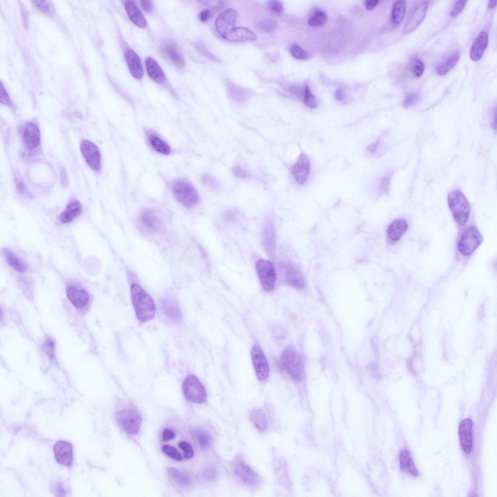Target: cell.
I'll list each match as a JSON object with an SVG mask.
<instances>
[{"label": "cell", "mask_w": 497, "mask_h": 497, "mask_svg": "<svg viewBox=\"0 0 497 497\" xmlns=\"http://www.w3.org/2000/svg\"><path fill=\"white\" fill-rule=\"evenodd\" d=\"M131 294L137 318L143 322L151 320L154 317L156 311L152 297L136 283L131 286Z\"/></svg>", "instance_id": "1"}, {"label": "cell", "mask_w": 497, "mask_h": 497, "mask_svg": "<svg viewBox=\"0 0 497 497\" xmlns=\"http://www.w3.org/2000/svg\"><path fill=\"white\" fill-rule=\"evenodd\" d=\"M173 196L181 204L188 208L196 206L199 201V194L188 181L185 179H178L174 181L171 185Z\"/></svg>", "instance_id": "2"}, {"label": "cell", "mask_w": 497, "mask_h": 497, "mask_svg": "<svg viewBox=\"0 0 497 497\" xmlns=\"http://www.w3.org/2000/svg\"><path fill=\"white\" fill-rule=\"evenodd\" d=\"M447 201L455 222L464 226L470 213V205L464 194L459 190H453L448 194Z\"/></svg>", "instance_id": "3"}, {"label": "cell", "mask_w": 497, "mask_h": 497, "mask_svg": "<svg viewBox=\"0 0 497 497\" xmlns=\"http://www.w3.org/2000/svg\"><path fill=\"white\" fill-rule=\"evenodd\" d=\"M280 364L282 369L294 380L300 381L303 377V364L300 355L292 348H287L282 352Z\"/></svg>", "instance_id": "4"}, {"label": "cell", "mask_w": 497, "mask_h": 497, "mask_svg": "<svg viewBox=\"0 0 497 497\" xmlns=\"http://www.w3.org/2000/svg\"><path fill=\"white\" fill-rule=\"evenodd\" d=\"M119 426L127 433L135 434L141 428L142 419L137 410L133 407H127L118 411L116 415Z\"/></svg>", "instance_id": "5"}, {"label": "cell", "mask_w": 497, "mask_h": 497, "mask_svg": "<svg viewBox=\"0 0 497 497\" xmlns=\"http://www.w3.org/2000/svg\"><path fill=\"white\" fill-rule=\"evenodd\" d=\"M182 390L186 399L189 401L201 404L206 399L207 394L204 386L194 375L186 377L182 384Z\"/></svg>", "instance_id": "6"}, {"label": "cell", "mask_w": 497, "mask_h": 497, "mask_svg": "<svg viewBox=\"0 0 497 497\" xmlns=\"http://www.w3.org/2000/svg\"><path fill=\"white\" fill-rule=\"evenodd\" d=\"M483 237L480 231L474 226L468 227L463 233L458 242V249L464 255L472 254L480 246Z\"/></svg>", "instance_id": "7"}, {"label": "cell", "mask_w": 497, "mask_h": 497, "mask_svg": "<svg viewBox=\"0 0 497 497\" xmlns=\"http://www.w3.org/2000/svg\"><path fill=\"white\" fill-rule=\"evenodd\" d=\"M256 269L263 289L266 292L272 291L276 280V270L273 264L269 260L260 259L257 262Z\"/></svg>", "instance_id": "8"}, {"label": "cell", "mask_w": 497, "mask_h": 497, "mask_svg": "<svg viewBox=\"0 0 497 497\" xmlns=\"http://www.w3.org/2000/svg\"><path fill=\"white\" fill-rule=\"evenodd\" d=\"M81 153L86 163L94 171L100 168V153L99 148L89 140L83 141L80 145Z\"/></svg>", "instance_id": "9"}, {"label": "cell", "mask_w": 497, "mask_h": 497, "mask_svg": "<svg viewBox=\"0 0 497 497\" xmlns=\"http://www.w3.org/2000/svg\"><path fill=\"white\" fill-rule=\"evenodd\" d=\"M139 221L145 229L152 232L159 231L163 225L161 214L153 208H146L142 210L139 214Z\"/></svg>", "instance_id": "10"}, {"label": "cell", "mask_w": 497, "mask_h": 497, "mask_svg": "<svg viewBox=\"0 0 497 497\" xmlns=\"http://www.w3.org/2000/svg\"><path fill=\"white\" fill-rule=\"evenodd\" d=\"M251 356L258 379L261 381H265L269 375V366L261 348L257 346H254L251 350Z\"/></svg>", "instance_id": "11"}, {"label": "cell", "mask_w": 497, "mask_h": 497, "mask_svg": "<svg viewBox=\"0 0 497 497\" xmlns=\"http://www.w3.org/2000/svg\"><path fill=\"white\" fill-rule=\"evenodd\" d=\"M262 240L265 251L270 257L273 258L276 248V236L275 226L271 218H268L265 222Z\"/></svg>", "instance_id": "12"}, {"label": "cell", "mask_w": 497, "mask_h": 497, "mask_svg": "<svg viewBox=\"0 0 497 497\" xmlns=\"http://www.w3.org/2000/svg\"><path fill=\"white\" fill-rule=\"evenodd\" d=\"M429 2L421 1L416 5L402 30L403 34L410 33L422 22L425 17Z\"/></svg>", "instance_id": "13"}, {"label": "cell", "mask_w": 497, "mask_h": 497, "mask_svg": "<svg viewBox=\"0 0 497 497\" xmlns=\"http://www.w3.org/2000/svg\"><path fill=\"white\" fill-rule=\"evenodd\" d=\"M236 13L233 9H228L220 14L215 21L216 32L222 37L234 28Z\"/></svg>", "instance_id": "14"}, {"label": "cell", "mask_w": 497, "mask_h": 497, "mask_svg": "<svg viewBox=\"0 0 497 497\" xmlns=\"http://www.w3.org/2000/svg\"><path fill=\"white\" fill-rule=\"evenodd\" d=\"M310 168V161L306 154H300L296 163L291 168V173L295 181L299 184H304L307 180Z\"/></svg>", "instance_id": "15"}, {"label": "cell", "mask_w": 497, "mask_h": 497, "mask_svg": "<svg viewBox=\"0 0 497 497\" xmlns=\"http://www.w3.org/2000/svg\"><path fill=\"white\" fill-rule=\"evenodd\" d=\"M472 421L468 418L462 420L459 425V435L463 451L466 454L471 452L473 446L472 433Z\"/></svg>", "instance_id": "16"}, {"label": "cell", "mask_w": 497, "mask_h": 497, "mask_svg": "<svg viewBox=\"0 0 497 497\" xmlns=\"http://www.w3.org/2000/svg\"><path fill=\"white\" fill-rule=\"evenodd\" d=\"M56 460L58 463L64 465H69L73 460L71 445L65 441L57 442L53 447Z\"/></svg>", "instance_id": "17"}, {"label": "cell", "mask_w": 497, "mask_h": 497, "mask_svg": "<svg viewBox=\"0 0 497 497\" xmlns=\"http://www.w3.org/2000/svg\"><path fill=\"white\" fill-rule=\"evenodd\" d=\"M22 136L25 145L29 149H36L40 144V131L37 125L33 122L26 125Z\"/></svg>", "instance_id": "18"}, {"label": "cell", "mask_w": 497, "mask_h": 497, "mask_svg": "<svg viewBox=\"0 0 497 497\" xmlns=\"http://www.w3.org/2000/svg\"><path fill=\"white\" fill-rule=\"evenodd\" d=\"M222 37L231 42L255 41L257 39V36L252 31L244 27L234 28Z\"/></svg>", "instance_id": "19"}, {"label": "cell", "mask_w": 497, "mask_h": 497, "mask_svg": "<svg viewBox=\"0 0 497 497\" xmlns=\"http://www.w3.org/2000/svg\"><path fill=\"white\" fill-rule=\"evenodd\" d=\"M162 51L176 67L182 69L184 67V60L175 43L166 42L162 46Z\"/></svg>", "instance_id": "20"}, {"label": "cell", "mask_w": 497, "mask_h": 497, "mask_svg": "<svg viewBox=\"0 0 497 497\" xmlns=\"http://www.w3.org/2000/svg\"><path fill=\"white\" fill-rule=\"evenodd\" d=\"M488 42V36L485 32H480L474 43L470 50L469 56L473 61H478L482 57V54L487 48Z\"/></svg>", "instance_id": "21"}, {"label": "cell", "mask_w": 497, "mask_h": 497, "mask_svg": "<svg viewBox=\"0 0 497 497\" xmlns=\"http://www.w3.org/2000/svg\"><path fill=\"white\" fill-rule=\"evenodd\" d=\"M234 473L241 480L248 484H254L257 481L256 473L243 461L238 460L234 464Z\"/></svg>", "instance_id": "22"}, {"label": "cell", "mask_w": 497, "mask_h": 497, "mask_svg": "<svg viewBox=\"0 0 497 497\" xmlns=\"http://www.w3.org/2000/svg\"><path fill=\"white\" fill-rule=\"evenodd\" d=\"M66 295L69 301L77 308L84 306L89 300L88 294L85 290L73 285L67 288Z\"/></svg>", "instance_id": "23"}, {"label": "cell", "mask_w": 497, "mask_h": 497, "mask_svg": "<svg viewBox=\"0 0 497 497\" xmlns=\"http://www.w3.org/2000/svg\"><path fill=\"white\" fill-rule=\"evenodd\" d=\"M125 58L130 73L135 79H140L143 74L141 60L138 55L132 49H128Z\"/></svg>", "instance_id": "24"}, {"label": "cell", "mask_w": 497, "mask_h": 497, "mask_svg": "<svg viewBox=\"0 0 497 497\" xmlns=\"http://www.w3.org/2000/svg\"><path fill=\"white\" fill-rule=\"evenodd\" d=\"M408 225L404 219H397L393 222L389 226L387 231V236L391 243L398 242L406 231Z\"/></svg>", "instance_id": "25"}, {"label": "cell", "mask_w": 497, "mask_h": 497, "mask_svg": "<svg viewBox=\"0 0 497 497\" xmlns=\"http://www.w3.org/2000/svg\"><path fill=\"white\" fill-rule=\"evenodd\" d=\"M162 309L164 314L172 321L177 322L180 320L181 311L175 299L170 297L164 299L162 302Z\"/></svg>", "instance_id": "26"}, {"label": "cell", "mask_w": 497, "mask_h": 497, "mask_svg": "<svg viewBox=\"0 0 497 497\" xmlns=\"http://www.w3.org/2000/svg\"><path fill=\"white\" fill-rule=\"evenodd\" d=\"M285 281L287 284L295 288L301 289L304 286V279L302 273L291 265L286 268Z\"/></svg>", "instance_id": "27"}, {"label": "cell", "mask_w": 497, "mask_h": 497, "mask_svg": "<svg viewBox=\"0 0 497 497\" xmlns=\"http://www.w3.org/2000/svg\"><path fill=\"white\" fill-rule=\"evenodd\" d=\"M125 7L131 21L140 28H144L147 24L146 20L136 4L131 0L126 1Z\"/></svg>", "instance_id": "28"}, {"label": "cell", "mask_w": 497, "mask_h": 497, "mask_svg": "<svg viewBox=\"0 0 497 497\" xmlns=\"http://www.w3.org/2000/svg\"><path fill=\"white\" fill-rule=\"evenodd\" d=\"M82 212V205L77 199L71 200L60 216V220L63 223H67L72 221Z\"/></svg>", "instance_id": "29"}, {"label": "cell", "mask_w": 497, "mask_h": 497, "mask_svg": "<svg viewBox=\"0 0 497 497\" xmlns=\"http://www.w3.org/2000/svg\"><path fill=\"white\" fill-rule=\"evenodd\" d=\"M148 74L154 82L161 83L164 82L165 76L158 63L152 58L148 57L146 61Z\"/></svg>", "instance_id": "30"}, {"label": "cell", "mask_w": 497, "mask_h": 497, "mask_svg": "<svg viewBox=\"0 0 497 497\" xmlns=\"http://www.w3.org/2000/svg\"><path fill=\"white\" fill-rule=\"evenodd\" d=\"M167 472L172 481L179 487L188 488L191 484L190 478L185 474L174 467H168Z\"/></svg>", "instance_id": "31"}, {"label": "cell", "mask_w": 497, "mask_h": 497, "mask_svg": "<svg viewBox=\"0 0 497 497\" xmlns=\"http://www.w3.org/2000/svg\"><path fill=\"white\" fill-rule=\"evenodd\" d=\"M148 138L152 147L157 152L164 155H168L171 152L169 145L156 133H148Z\"/></svg>", "instance_id": "32"}, {"label": "cell", "mask_w": 497, "mask_h": 497, "mask_svg": "<svg viewBox=\"0 0 497 497\" xmlns=\"http://www.w3.org/2000/svg\"><path fill=\"white\" fill-rule=\"evenodd\" d=\"M399 460L400 469L404 472L409 473L414 477L418 476V472L412 461L409 452L403 450L400 453Z\"/></svg>", "instance_id": "33"}, {"label": "cell", "mask_w": 497, "mask_h": 497, "mask_svg": "<svg viewBox=\"0 0 497 497\" xmlns=\"http://www.w3.org/2000/svg\"><path fill=\"white\" fill-rule=\"evenodd\" d=\"M249 418L259 431L263 432L266 430L267 419L264 413L260 410H252L249 413Z\"/></svg>", "instance_id": "34"}, {"label": "cell", "mask_w": 497, "mask_h": 497, "mask_svg": "<svg viewBox=\"0 0 497 497\" xmlns=\"http://www.w3.org/2000/svg\"><path fill=\"white\" fill-rule=\"evenodd\" d=\"M406 11V1H396L393 6L391 19L395 25H398L402 21Z\"/></svg>", "instance_id": "35"}, {"label": "cell", "mask_w": 497, "mask_h": 497, "mask_svg": "<svg viewBox=\"0 0 497 497\" xmlns=\"http://www.w3.org/2000/svg\"><path fill=\"white\" fill-rule=\"evenodd\" d=\"M460 58L457 52L452 54L448 57L443 63L438 65L436 68V72L440 75L447 74L458 63Z\"/></svg>", "instance_id": "36"}, {"label": "cell", "mask_w": 497, "mask_h": 497, "mask_svg": "<svg viewBox=\"0 0 497 497\" xmlns=\"http://www.w3.org/2000/svg\"><path fill=\"white\" fill-rule=\"evenodd\" d=\"M4 254L8 263L15 270L19 272H23L26 270L25 264L12 251L5 249Z\"/></svg>", "instance_id": "37"}, {"label": "cell", "mask_w": 497, "mask_h": 497, "mask_svg": "<svg viewBox=\"0 0 497 497\" xmlns=\"http://www.w3.org/2000/svg\"><path fill=\"white\" fill-rule=\"evenodd\" d=\"M192 434L200 447L205 448L210 446L211 437L206 431L200 428H195L192 430Z\"/></svg>", "instance_id": "38"}, {"label": "cell", "mask_w": 497, "mask_h": 497, "mask_svg": "<svg viewBox=\"0 0 497 497\" xmlns=\"http://www.w3.org/2000/svg\"><path fill=\"white\" fill-rule=\"evenodd\" d=\"M410 70L414 78H420L425 71L423 62L419 58L416 56L413 57L410 63Z\"/></svg>", "instance_id": "39"}, {"label": "cell", "mask_w": 497, "mask_h": 497, "mask_svg": "<svg viewBox=\"0 0 497 497\" xmlns=\"http://www.w3.org/2000/svg\"><path fill=\"white\" fill-rule=\"evenodd\" d=\"M327 19L326 13L322 10H318L309 19L308 24L312 27H320L326 23Z\"/></svg>", "instance_id": "40"}, {"label": "cell", "mask_w": 497, "mask_h": 497, "mask_svg": "<svg viewBox=\"0 0 497 497\" xmlns=\"http://www.w3.org/2000/svg\"><path fill=\"white\" fill-rule=\"evenodd\" d=\"M256 28L264 33H270L276 30L278 23L273 19H264L256 23Z\"/></svg>", "instance_id": "41"}, {"label": "cell", "mask_w": 497, "mask_h": 497, "mask_svg": "<svg viewBox=\"0 0 497 497\" xmlns=\"http://www.w3.org/2000/svg\"><path fill=\"white\" fill-rule=\"evenodd\" d=\"M303 101L308 107L313 109L317 106L315 97L312 94L308 85H306L303 91Z\"/></svg>", "instance_id": "42"}, {"label": "cell", "mask_w": 497, "mask_h": 497, "mask_svg": "<svg viewBox=\"0 0 497 497\" xmlns=\"http://www.w3.org/2000/svg\"><path fill=\"white\" fill-rule=\"evenodd\" d=\"M419 99L418 93L415 92H410L406 93L402 105L404 108H408L415 105Z\"/></svg>", "instance_id": "43"}, {"label": "cell", "mask_w": 497, "mask_h": 497, "mask_svg": "<svg viewBox=\"0 0 497 497\" xmlns=\"http://www.w3.org/2000/svg\"><path fill=\"white\" fill-rule=\"evenodd\" d=\"M290 52L295 58L299 60H305L308 58L306 52L297 44H293L290 48Z\"/></svg>", "instance_id": "44"}, {"label": "cell", "mask_w": 497, "mask_h": 497, "mask_svg": "<svg viewBox=\"0 0 497 497\" xmlns=\"http://www.w3.org/2000/svg\"><path fill=\"white\" fill-rule=\"evenodd\" d=\"M162 451L168 456L176 461H181L182 459L180 453L172 446L166 445L162 447Z\"/></svg>", "instance_id": "45"}, {"label": "cell", "mask_w": 497, "mask_h": 497, "mask_svg": "<svg viewBox=\"0 0 497 497\" xmlns=\"http://www.w3.org/2000/svg\"><path fill=\"white\" fill-rule=\"evenodd\" d=\"M33 4L37 9L42 13L50 14L51 12L50 5L47 1L41 0H34L32 1Z\"/></svg>", "instance_id": "46"}, {"label": "cell", "mask_w": 497, "mask_h": 497, "mask_svg": "<svg viewBox=\"0 0 497 497\" xmlns=\"http://www.w3.org/2000/svg\"><path fill=\"white\" fill-rule=\"evenodd\" d=\"M268 7L274 14L281 15L283 11V6L279 0H270L268 2Z\"/></svg>", "instance_id": "47"}, {"label": "cell", "mask_w": 497, "mask_h": 497, "mask_svg": "<svg viewBox=\"0 0 497 497\" xmlns=\"http://www.w3.org/2000/svg\"><path fill=\"white\" fill-rule=\"evenodd\" d=\"M179 447L181 448L184 453V457L186 459H190L194 455V450L192 446L186 441H182L179 443Z\"/></svg>", "instance_id": "48"}, {"label": "cell", "mask_w": 497, "mask_h": 497, "mask_svg": "<svg viewBox=\"0 0 497 497\" xmlns=\"http://www.w3.org/2000/svg\"><path fill=\"white\" fill-rule=\"evenodd\" d=\"M15 182L17 189L20 194L26 197H30V192L28 190L24 182L20 177H16Z\"/></svg>", "instance_id": "49"}, {"label": "cell", "mask_w": 497, "mask_h": 497, "mask_svg": "<svg viewBox=\"0 0 497 497\" xmlns=\"http://www.w3.org/2000/svg\"><path fill=\"white\" fill-rule=\"evenodd\" d=\"M466 2V0L456 1L454 6L451 11V16L452 17H456L459 15L463 10Z\"/></svg>", "instance_id": "50"}, {"label": "cell", "mask_w": 497, "mask_h": 497, "mask_svg": "<svg viewBox=\"0 0 497 497\" xmlns=\"http://www.w3.org/2000/svg\"><path fill=\"white\" fill-rule=\"evenodd\" d=\"M0 100L2 103L6 105L9 106L11 105V101L9 96L1 84L0 86Z\"/></svg>", "instance_id": "51"}, {"label": "cell", "mask_w": 497, "mask_h": 497, "mask_svg": "<svg viewBox=\"0 0 497 497\" xmlns=\"http://www.w3.org/2000/svg\"><path fill=\"white\" fill-rule=\"evenodd\" d=\"M390 182V177L387 175L384 177L381 180L380 188L381 192L386 193L388 192Z\"/></svg>", "instance_id": "52"}, {"label": "cell", "mask_w": 497, "mask_h": 497, "mask_svg": "<svg viewBox=\"0 0 497 497\" xmlns=\"http://www.w3.org/2000/svg\"><path fill=\"white\" fill-rule=\"evenodd\" d=\"M44 347L46 353L52 358L54 355V343L50 339L47 340L44 345Z\"/></svg>", "instance_id": "53"}, {"label": "cell", "mask_w": 497, "mask_h": 497, "mask_svg": "<svg viewBox=\"0 0 497 497\" xmlns=\"http://www.w3.org/2000/svg\"><path fill=\"white\" fill-rule=\"evenodd\" d=\"M175 436V433L167 429L164 430L163 433L162 438L165 441H167L168 440L173 439Z\"/></svg>", "instance_id": "54"}, {"label": "cell", "mask_w": 497, "mask_h": 497, "mask_svg": "<svg viewBox=\"0 0 497 497\" xmlns=\"http://www.w3.org/2000/svg\"><path fill=\"white\" fill-rule=\"evenodd\" d=\"M233 172L234 174L238 177H246L248 176V174L246 171L242 168L239 166H236L233 169Z\"/></svg>", "instance_id": "55"}, {"label": "cell", "mask_w": 497, "mask_h": 497, "mask_svg": "<svg viewBox=\"0 0 497 497\" xmlns=\"http://www.w3.org/2000/svg\"><path fill=\"white\" fill-rule=\"evenodd\" d=\"M141 5L144 11L149 13L152 10V4L150 1L145 0L141 1Z\"/></svg>", "instance_id": "56"}, {"label": "cell", "mask_w": 497, "mask_h": 497, "mask_svg": "<svg viewBox=\"0 0 497 497\" xmlns=\"http://www.w3.org/2000/svg\"><path fill=\"white\" fill-rule=\"evenodd\" d=\"M237 212L234 210H231L227 211L224 216L225 219L227 221L234 220L236 218Z\"/></svg>", "instance_id": "57"}, {"label": "cell", "mask_w": 497, "mask_h": 497, "mask_svg": "<svg viewBox=\"0 0 497 497\" xmlns=\"http://www.w3.org/2000/svg\"><path fill=\"white\" fill-rule=\"evenodd\" d=\"M379 0H370L365 1L364 3L366 9L372 10L376 6Z\"/></svg>", "instance_id": "58"}, {"label": "cell", "mask_w": 497, "mask_h": 497, "mask_svg": "<svg viewBox=\"0 0 497 497\" xmlns=\"http://www.w3.org/2000/svg\"><path fill=\"white\" fill-rule=\"evenodd\" d=\"M380 144V140H378L370 145L367 149V150L371 154H374L377 150Z\"/></svg>", "instance_id": "59"}, {"label": "cell", "mask_w": 497, "mask_h": 497, "mask_svg": "<svg viewBox=\"0 0 497 497\" xmlns=\"http://www.w3.org/2000/svg\"><path fill=\"white\" fill-rule=\"evenodd\" d=\"M61 181L63 186H66L68 184V180L65 170L63 169L61 170Z\"/></svg>", "instance_id": "60"}, {"label": "cell", "mask_w": 497, "mask_h": 497, "mask_svg": "<svg viewBox=\"0 0 497 497\" xmlns=\"http://www.w3.org/2000/svg\"><path fill=\"white\" fill-rule=\"evenodd\" d=\"M210 15V13L209 11L208 10H204L200 13L199 17L201 21L205 22L209 18Z\"/></svg>", "instance_id": "61"}, {"label": "cell", "mask_w": 497, "mask_h": 497, "mask_svg": "<svg viewBox=\"0 0 497 497\" xmlns=\"http://www.w3.org/2000/svg\"><path fill=\"white\" fill-rule=\"evenodd\" d=\"M336 97L337 99L339 100H342L344 99L343 92L341 89H339L336 91Z\"/></svg>", "instance_id": "62"}, {"label": "cell", "mask_w": 497, "mask_h": 497, "mask_svg": "<svg viewBox=\"0 0 497 497\" xmlns=\"http://www.w3.org/2000/svg\"><path fill=\"white\" fill-rule=\"evenodd\" d=\"M496 5H497V1L496 0L489 1L488 2V4H487V7L489 9H493V8H494L496 6Z\"/></svg>", "instance_id": "63"}]
</instances>
